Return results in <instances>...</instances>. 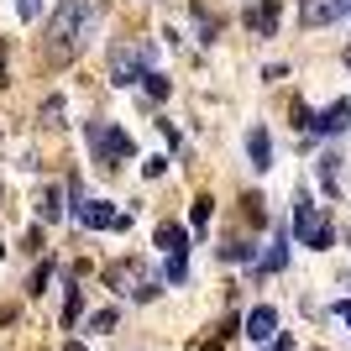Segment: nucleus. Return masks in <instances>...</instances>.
Wrapping results in <instances>:
<instances>
[{
    "label": "nucleus",
    "mask_w": 351,
    "mask_h": 351,
    "mask_svg": "<svg viewBox=\"0 0 351 351\" xmlns=\"http://www.w3.org/2000/svg\"><path fill=\"white\" fill-rule=\"evenodd\" d=\"M79 304H84V299H79V289L69 283V304H63V325H73V320H79Z\"/></svg>",
    "instance_id": "6ab92c4d"
},
{
    "label": "nucleus",
    "mask_w": 351,
    "mask_h": 351,
    "mask_svg": "<svg viewBox=\"0 0 351 351\" xmlns=\"http://www.w3.org/2000/svg\"><path fill=\"white\" fill-rule=\"evenodd\" d=\"M37 11H43V0H16V16H21V21H37Z\"/></svg>",
    "instance_id": "aec40b11"
},
{
    "label": "nucleus",
    "mask_w": 351,
    "mask_h": 351,
    "mask_svg": "<svg viewBox=\"0 0 351 351\" xmlns=\"http://www.w3.org/2000/svg\"><path fill=\"white\" fill-rule=\"evenodd\" d=\"M158 252H162V257H184V252H189V236H184V226L162 220V226H158Z\"/></svg>",
    "instance_id": "9b49d317"
},
{
    "label": "nucleus",
    "mask_w": 351,
    "mask_h": 351,
    "mask_svg": "<svg viewBox=\"0 0 351 351\" xmlns=\"http://www.w3.org/2000/svg\"><path fill=\"white\" fill-rule=\"evenodd\" d=\"M299 21L304 27H330V21H341V0H299Z\"/></svg>",
    "instance_id": "9d476101"
},
{
    "label": "nucleus",
    "mask_w": 351,
    "mask_h": 351,
    "mask_svg": "<svg viewBox=\"0 0 351 351\" xmlns=\"http://www.w3.org/2000/svg\"><path fill=\"white\" fill-rule=\"evenodd\" d=\"M293 236H299L304 247H315V252L330 247V226H325L320 205H315L309 194H293Z\"/></svg>",
    "instance_id": "7ed1b4c3"
},
{
    "label": "nucleus",
    "mask_w": 351,
    "mask_h": 351,
    "mask_svg": "<svg viewBox=\"0 0 351 351\" xmlns=\"http://www.w3.org/2000/svg\"><path fill=\"white\" fill-rule=\"evenodd\" d=\"M158 63V47L152 43H142V47H116L110 53V84H142V73Z\"/></svg>",
    "instance_id": "20e7f679"
},
{
    "label": "nucleus",
    "mask_w": 351,
    "mask_h": 351,
    "mask_svg": "<svg viewBox=\"0 0 351 351\" xmlns=\"http://www.w3.org/2000/svg\"><path fill=\"white\" fill-rule=\"evenodd\" d=\"M142 84H147V95H152V100H162V95H168V79H162L158 69H147V73H142Z\"/></svg>",
    "instance_id": "dca6fc26"
},
{
    "label": "nucleus",
    "mask_w": 351,
    "mask_h": 351,
    "mask_svg": "<svg viewBox=\"0 0 351 351\" xmlns=\"http://www.w3.org/2000/svg\"><path fill=\"white\" fill-rule=\"evenodd\" d=\"M346 69H351V47H346Z\"/></svg>",
    "instance_id": "b1692460"
},
{
    "label": "nucleus",
    "mask_w": 351,
    "mask_h": 351,
    "mask_svg": "<svg viewBox=\"0 0 351 351\" xmlns=\"http://www.w3.org/2000/svg\"><path fill=\"white\" fill-rule=\"evenodd\" d=\"M37 215H43V220H58V215H63V205H58V189H47L43 199H37Z\"/></svg>",
    "instance_id": "2eb2a0df"
},
{
    "label": "nucleus",
    "mask_w": 351,
    "mask_h": 351,
    "mask_svg": "<svg viewBox=\"0 0 351 351\" xmlns=\"http://www.w3.org/2000/svg\"><path fill=\"white\" fill-rule=\"evenodd\" d=\"M341 16H351V0H341Z\"/></svg>",
    "instance_id": "5701e85b"
},
{
    "label": "nucleus",
    "mask_w": 351,
    "mask_h": 351,
    "mask_svg": "<svg viewBox=\"0 0 351 351\" xmlns=\"http://www.w3.org/2000/svg\"><path fill=\"white\" fill-rule=\"evenodd\" d=\"M241 336H247L252 346H267V341L278 336V309H273V304H257L247 320H241Z\"/></svg>",
    "instance_id": "0eeeda50"
},
{
    "label": "nucleus",
    "mask_w": 351,
    "mask_h": 351,
    "mask_svg": "<svg viewBox=\"0 0 351 351\" xmlns=\"http://www.w3.org/2000/svg\"><path fill=\"white\" fill-rule=\"evenodd\" d=\"M336 152H325V158H320V184H325V194H341V178H336Z\"/></svg>",
    "instance_id": "ddd939ff"
},
{
    "label": "nucleus",
    "mask_w": 351,
    "mask_h": 351,
    "mask_svg": "<svg viewBox=\"0 0 351 351\" xmlns=\"http://www.w3.org/2000/svg\"><path fill=\"white\" fill-rule=\"evenodd\" d=\"M278 21H283V0H257V5L247 11V32L252 37H273Z\"/></svg>",
    "instance_id": "6e6552de"
},
{
    "label": "nucleus",
    "mask_w": 351,
    "mask_h": 351,
    "mask_svg": "<svg viewBox=\"0 0 351 351\" xmlns=\"http://www.w3.org/2000/svg\"><path fill=\"white\" fill-rule=\"evenodd\" d=\"M346 121H351V100H336V105H325L320 116L309 121V132H320V136H341V132H346Z\"/></svg>",
    "instance_id": "1a4fd4ad"
},
{
    "label": "nucleus",
    "mask_w": 351,
    "mask_h": 351,
    "mask_svg": "<svg viewBox=\"0 0 351 351\" xmlns=\"http://www.w3.org/2000/svg\"><path fill=\"white\" fill-rule=\"evenodd\" d=\"M210 210H215V199H210V194H199V199H194V210H189L194 231H205V226H210Z\"/></svg>",
    "instance_id": "4468645a"
},
{
    "label": "nucleus",
    "mask_w": 351,
    "mask_h": 351,
    "mask_svg": "<svg viewBox=\"0 0 351 351\" xmlns=\"http://www.w3.org/2000/svg\"><path fill=\"white\" fill-rule=\"evenodd\" d=\"M142 173H147V178H162V173H168V158H147Z\"/></svg>",
    "instance_id": "412c9836"
},
{
    "label": "nucleus",
    "mask_w": 351,
    "mask_h": 351,
    "mask_svg": "<svg viewBox=\"0 0 351 351\" xmlns=\"http://www.w3.org/2000/svg\"><path fill=\"white\" fill-rule=\"evenodd\" d=\"M283 247H289L283 236H278V241H273V247H267V257H263V267H267V273H278V267H283V257H289V252H283Z\"/></svg>",
    "instance_id": "f3484780"
},
{
    "label": "nucleus",
    "mask_w": 351,
    "mask_h": 351,
    "mask_svg": "<svg viewBox=\"0 0 351 351\" xmlns=\"http://www.w3.org/2000/svg\"><path fill=\"white\" fill-rule=\"evenodd\" d=\"M346 241H351V231H346Z\"/></svg>",
    "instance_id": "393cba45"
},
{
    "label": "nucleus",
    "mask_w": 351,
    "mask_h": 351,
    "mask_svg": "<svg viewBox=\"0 0 351 351\" xmlns=\"http://www.w3.org/2000/svg\"><path fill=\"white\" fill-rule=\"evenodd\" d=\"M89 147H95V162L105 168H121V158H132V132L126 126H100V121H89Z\"/></svg>",
    "instance_id": "f03ea898"
},
{
    "label": "nucleus",
    "mask_w": 351,
    "mask_h": 351,
    "mask_svg": "<svg viewBox=\"0 0 351 351\" xmlns=\"http://www.w3.org/2000/svg\"><path fill=\"white\" fill-rule=\"evenodd\" d=\"M247 158H252V168H257V173H263V168H273V142H267L263 126H252V132H247Z\"/></svg>",
    "instance_id": "f8f14e48"
},
{
    "label": "nucleus",
    "mask_w": 351,
    "mask_h": 351,
    "mask_svg": "<svg viewBox=\"0 0 351 351\" xmlns=\"http://www.w3.org/2000/svg\"><path fill=\"white\" fill-rule=\"evenodd\" d=\"M89 330H95V336H105V330H116V309H100V315L89 320Z\"/></svg>",
    "instance_id": "a211bd4d"
},
{
    "label": "nucleus",
    "mask_w": 351,
    "mask_h": 351,
    "mask_svg": "<svg viewBox=\"0 0 351 351\" xmlns=\"http://www.w3.org/2000/svg\"><path fill=\"white\" fill-rule=\"evenodd\" d=\"M73 220H79L84 231H110L116 210H110V199H84V194H73Z\"/></svg>",
    "instance_id": "423d86ee"
},
{
    "label": "nucleus",
    "mask_w": 351,
    "mask_h": 351,
    "mask_svg": "<svg viewBox=\"0 0 351 351\" xmlns=\"http://www.w3.org/2000/svg\"><path fill=\"white\" fill-rule=\"evenodd\" d=\"M100 16H105V5L100 0H63L58 5V16L47 21V43H43V53L53 63H69L79 47L95 37V27H100Z\"/></svg>",
    "instance_id": "f257e3e1"
},
{
    "label": "nucleus",
    "mask_w": 351,
    "mask_h": 351,
    "mask_svg": "<svg viewBox=\"0 0 351 351\" xmlns=\"http://www.w3.org/2000/svg\"><path fill=\"white\" fill-rule=\"evenodd\" d=\"M110 283H116V293H132V299H152V293L162 289L142 263H116L110 267Z\"/></svg>",
    "instance_id": "39448f33"
},
{
    "label": "nucleus",
    "mask_w": 351,
    "mask_h": 351,
    "mask_svg": "<svg viewBox=\"0 0 351 351\" xmlns=\"http://www.w3.org/2000/svg\"><path fill=\"white\" fill-rule=\"evenodd\" d=\"M336 315H341V320L351 325V299H336Z\"/></svg>",
    "instance_id": "4be33fe9"
}]
</instances>
